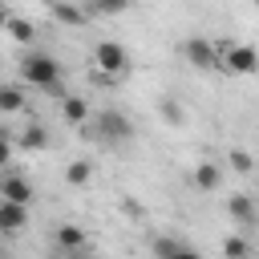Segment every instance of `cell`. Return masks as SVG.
Here are the masks:
<instances>
[{"label":"cell","instance_id":"6da1fadb","mask_svg":"<svg viewBox=\"0 0 259 259\" xmlns=\"http://www.w3.org/2000/svg\"><path fill=\"white\" fill-rule=\"evenodd\" d=\"M20 81L32 85V89H57V81H61L57 57H49V53H40V49H28V53L20 57Z\"/></svg>","mask_w":259,"mask_h":259},{"label":"cell","instance_id":"7c38bea8","mask_svg":"<svg viewBox=\"0 0 259 259\" xmlns=\"http://www.w3.org/2000/svg\"><path fill=\"white\" fill-rule=\"evenodd\" d=\"M49 8H53V20H61V24H73V28H81V24L89 20V12H85L81 4H73V0H53Z\"/></svg>","mask_w":259,"mask_h":259},{"label":"cell","instance_id":"8992f818","mask_svg":"<svg viewBox=\"0 0 259 259\" xmlns=\"http://www.w3.org/2000/svg\"><path fill=\"white\" fill-rule=\"evenodd\" d=\"M28 227V206L24 202H12V198H0V235H20Z\"/></svg>","mask_w":259,"mask_h":259},{"label":"cell","instance_id":"3957f363","mask_svg":"<svg viewBox=\"0 0 259 259\" xmlns=\"http://www.w3.org/2000/svg\"><path fill=\"white\" fill-rule=\"evenodd\" d=\"M219 69L239 73V77H255L259 73V49L255 45H219Z\"/></svg>","mask_w":259,"mask_h":259},{"label":"cell","instance_id":"7a4b0ae2","mask_svg":"<svg viewBox=\"0 0 259 259\" xmlns=\"http://www.w3.org/2000/svg\"><path fill=\"white\" fill-rule=\"evenodd\" d=\"M93 138H101L105 146H125L130 138H134V121L121 113V109H101L97 117H93V130H89Z\"/></svg>","mask_w":259,"mask_h":259},{"label":"cell","instance_id":"9a60e30c","mask_svg":"<svg viewBox=\"0 0 259 259\" xmlns=\"http://www.w3.org/2000/svg\"><path fill=\"white\" fill-rule=\"evenodd\" d=\"M150 251L162 255V259H186V255H190V247H186L182 239H174V235H158V239L150 243Z\"/></svg>","mask_w":259,"mask_h":259},{"label":"cell","instance_id":"4fadbf2b","mask_svg":"<svg viewBox=\"0 0 259 259\" xmlns=\"http://www.w3.org/2000/svg\"><path fill=\"white\" fill-rule=\"evenodd\" d=\"M61 117H65L69 125H85V121H89V101L65 93V97H61Z\"/></svg>","mask_w":259,"mask_h":259},{"label":"cell","instance_id":"7402d4cb","mask_svg":"<svg viewBox=\"0 0 259 259\" xmlns=\"http://www.w3.org/2000/svg\"><path fill=\"white\" fill-rule=\"evenodd\" d=\"M12 162V138H0V166Z\"/></svg>","mask_w":259,"mask_h":259},{"label":"cell","instance_id":"ba28073f","mask_svg":"<svg viewBox=\"0 0 259 259\" xmlns=\"http://www.w3.org/2000/svg\"><path fill=\"white\" fill-rule=\"evenodd\" d=\"M0 198H12V202H24V206H32L36 190H32V182H28L24 174H4V178H0Z\"/></svg>","mask_w":259,"mask_h":259},{"label":"cell","instance_id":"277c9868","mask_svg":"<svg viewBox=\"0 0 259 259\" xmlns=\"http://www.w3.org/2000/svg\"><path fill=\"white\" fill-rule=\"evenodd\" d=\"M93 65H97V73H105V77H121V73H130V53H125V45H117V40H97V45H93Z\"/></svg>","mask_w":259,"mask_h":259},{"label":"cell","instance_id":"ffe728a7","mask_svg":"<svg viewBox=\"0 0 259 259\" xmlns=\"http://www.w3.org/2000/svg\"><path fill=\"white\" fill-rule=\"evenodd\" d=\"M227 166H231L235 174H255V158H251L247 150H231V154H227Z\"/></svg>","mask_w":259,"mask_h":259},{"label":"cell","instance_id":"5b68a950","mask_svg":"<svg viewBox=\"0 0 259 259\" xmlns=\"http://www.w3.org/2000/svg\"><path fill=\"white\" fill-rule=\"evenodd\" d=\"M186 61H190L198 73H214V69H219V45L206 40V36H190V40H186Z\"/></svg>","mask_w":259,"mask_h":259},{"label":"cell","instance_id":"603a6c76","mask_svg":"<svg viewBox=\"0 0 259 259\" xmlns=\"http://www.w3.org/2000/svg\"><path fill=\"white\" fill-rule=\"evenodd\" d=\"M8 16H12V12H8V0H0V32H4V24H8Z\"/></svg>","mask_w":259,"mask_h":259},{"label":"cell","instance_id":"2e32d148","mask_svg":"<svg viewBox=\"0 0 259 259\" xmlns=\"http://www.w3.org/2000/svg\"><path fill=\"white\" fill-rule=\"evenodd\" d=\"M93 170H97V166H93L89 158H73V162L65 166V186H85V182L93 178Z\"/></svg>","mask_w":259,"mask_h":259},{"label":"cell","instance_id":"cb8c5ba5","mask_svg":"<svg viewBox=\"0 0 259 259\" xmlns=\"http://www.w3.org/2000/svg\"><path fill=\"white\" fill-rule=\"evenodd\" d=\"M0 138H8V130H4V125H0Z\"/></svg>","mask_w":259,"mask_h":259},{"label":"cell","instance_id":"e0dca14e","mask_svg":"<svg viewBox=\"0 0 259 259\" xmlns=\"http://www.w3.org/2000/svg\"><path fill=\"white\" fill-rule=\"evenodd\" d=\"M20 109H24V89L4 81L0 85V113H20Z\"/></svg>","mask_w":259,"mask_h":259},{"label":"cell","instance_id":"52a82bcc","mask_svg":"<svg viewBox=\"0 0 259 259\" xmlns=\"http://www.w3.org/2000/svg\"><path fill=\"white\" fill-rule=\"evenodd\" d=\"M190 182H194V190H202V194H214V190L223 186V166H219V162H210V158H202V162H194V170H190Z\"/></svg>","mask_w":259,"mask_h":259},{"label":"cell","instance_id":"ac0fdd59","mask_svg":"<svg viewBox=\"0 0 259 259\" xmlns=\"http://www.w3.org/2000/svg\"><path fill=\"white\" fill-rule=\"evenodd\" d=\"M158 113H162V121H166V125H182V121H186V109H182V101H178V97H170V93L158 101Z\"/></svg>","mask_w":259,"mask_h":259},{"label":"cell","instance_id":"d4e9b609","mask_svg":"<svg viewBox=\"0 0 259 259\" xmlns=\"http://www.w3.org/2000/svg\"><path fill=\"white\" fill-rule=\"evenodd\" d=\"M251 4H255V8H259V0H251Z\"/></svg>","mask_w":259,"mask_h":259},{"label":"cell","instance_id":"d6986e66","mask_svg":"<svg viewBox=\"0 0 259 259\" xmlns=\"http://www.w3.org/2000/svg\"><path fill=\"white\" fill-rule=\"evenodd\" d=\"M130 4L134 0H89V16H121V12H130Z\"/></svg>","mask_w":259,"mask_h":259},{"label":"cell","instance_id":"5bb4252c","mask_svg":"<svg viewBox=\"0 0 259 259\" xmlns=\"http://www.w3.org/2000/svg\"><path fill=\"white\" fill-rule=\"evenodd\" d=\"M4 32H8L16 45H24V49H32V40H36V28H32V20H28V16H8Z\"/></svg>","mask_w":259,"mask_h":259},{"label":"cell","instance_id":"9c48e42d","mask_svg":"<svg viewBox=\"0 0 259 259\" xmlns=\"http://www.w3.org/2000/svg\"><path fill=\"white\" fill-rule=\"evenodd\" d=\"M227 214H231L239 227H255V223H259V206H255L251 194H231V198H227Z\"/></svg>","mask_w":259,"mask_h":259},{"label":"cell","instance_id":"8fae6325","mask_svg":"<svg viewBox=\"0 0 259 259\" xmlns=\"http://www.w3.org/2000/svg\"><path fill=\"white\" fill-rule=\"evenodd\" d=\"M16 146L28 150V154H40V150H49V130H45L40 121H32V125H24V130L16 134Z\"/></svg>","mask_w":259,"mask_h":259},{"label":"cell","instance_id":"30bf717a","mask_svg":"<svg viewBox=\"0 0 259 259\" xmlns=\"http://www.w3.org/2000/svg\"><path fill=\"white\" fill-rule=\"evenodd\" d=\"M53 243H57L65 255H77V251H85V231H81L77 223H61V227L53 231Z\"/></svg>","mask_w":259,"mask_h":259},{"label":"cell","instance_id":"44dd1931","mask_svg":"<svg viewBox=\"0 0 259 259\" xmlns=\"http://www.w3.org/2000/svg\"><path fill=\"white\" fill-rule=\"evenodd\" d=\"M223 255H227V259H243V255H251V243H247L243 235H227V239H223Z\"/></svg>","mask_w":259,"mask_h":259}]
</instances>
